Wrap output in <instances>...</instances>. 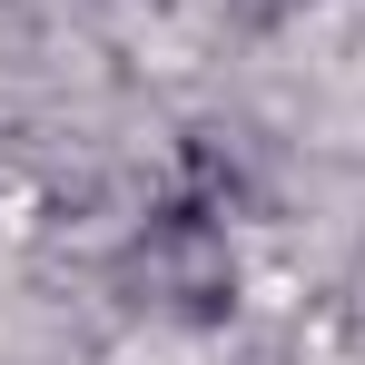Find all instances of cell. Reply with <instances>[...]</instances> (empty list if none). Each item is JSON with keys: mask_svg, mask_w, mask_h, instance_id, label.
Wrapping results in <instances>:
<instances>
[{"mask_svg": "<svg viewBox=\"0 0 365 365\" xmlns=\"http://www.w3.org/2000/svg\"><path fill=\"white\" fill-rule=\"evenodd\" d=\"M138 287L158 297V316H187V326L227 316V297H237V267H227V237H217L207 217H168L158 237L138 247ZM148 297H138V306H148Z\"/></svg>", "mask_w": 365, "mask_h": 365, "instance_id": "1", "label": "cell"}]
</instances>
